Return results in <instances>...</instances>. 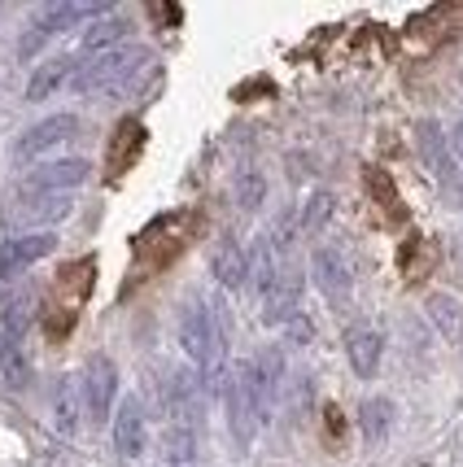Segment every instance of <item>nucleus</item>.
<instances>
[{
    "mask_svg": "<svg viewBox=\"0 0 463 467\" xmlns=\"http://www.w3.org/2000/svg\"><path fill=\"white\" fill-rule=\"evenodd\" d=\"M416 140H420V158H424V166H428V175H433L437 188L463 210V166H459V158H455V144L446 140L442 122L424 119L420 127H416Z\"/></svg>",
    "mask_w": 463,
    "mask_h": 467,
    "instance_id": "20e7f679",
    "label": "nucleus"
},
{
    "mask_svg": "<svg viewBox=\"0 0 463 467\" xmlns=\"http://www.w3.org/2000/svg\"><path fill=\"white\" fill-rule=\"evenodd\" d=\"M424 310H428L433 327L442 332L446 341H455V346H459L463 341V306H459V297H450V293H428Z\"/></svg>",
    "mask_w": 463,
    "mask_h": 467,
    "instance_id": "6ab92c4d",
    "label": "nucleus"
},
{
    "mask_svg": "<svg viewBox=\"0 0 463 467\" xmlns=\"http://www.w3.org/2000/svg\"><path fill=\"white\" fill-rule=\"evenodd\" d=\"M298 315H302V271L293 263H284L276 285L262 293V324L289 327Z\"/></svg>",
    "mask_w": 463,
    "mask_h": 467,
    "instance_id": "6e6552de",
    "label": "nucleus"
},
{
    "mask_svg": "<svg viewBox=\"0 0 463 467\" xmlns=\"http://www.w3.org/2000/svg\"><path fill=\"white\" fill-rule=\"evenodd\" d=\"M58 249V236L53 232H36V236H9L0 241V285L18 280L26 266H36L40 258H48Z\"/></svg>",
    "mask_w": 463,
    "mask_h": 467,
    "instance_id": "9d476101",
    "label": "nucleus"
},
{
    "mask_svg": "<svg viewBox=\"0 0 463 467\" xmlns=\"http://www.w3.org/2000/svg\"><path fill=\"white\" fill-rule=\"evenodd\" d=\"M328 214H332V192H310V202H306V210H302V219H298V227L302 232H320L323 223H328Z\"/></svg>",
    "mask_w": 463,
    "mask_h": 467,
    "instance_id": "5701e85b",
    "label": "nucleus"
},
{
    "mask_svg": "<svg viewBox=\"0 0 463 467\" xmlns=\"http://www.w3.org/2000/svg\"><path fill=\"white\" fill-rule=\"evenodd\" d=\"M359 428L367 441H384L389 428H394V402L389 398H367L359 407Z\"/></svg>",
    "mask_w": 463,
    "mask_h": 467,
    "instance_id": "412c9836",
    "label": "nucleus"
},
{
    "mask_svg": "<svg viewBox=\"0 0 463 467\" xmlns=\"http://www.w3.org/2000/svg\"><path fill=\"white\" fill-rule=\"evenodd\" d=\"M88 14H110L105 5H97V9H88V5H44L40 14H36V22L26 26V36L18 40V57H36L40 53V44H48L53 36H61V31H70L79 18H88Z\"/></svg>",
    "mask_w": 463,
    "mask_h": 467,
    "instance_id": "0eeeda50",
    "label": "nucleus"
},
{
    "mask_svg": "<svg viewBox=\"0 0 463 467\" xmlns=\"http://www.w3.org/2000/svg\"><path fill=\"white\" fill-rule=\"evenodd\" d=\"M114 402H119V367L110 354H92L83 367V420L92 428L114 424Z\"/></svg>",
    "mask_w": 463,
    "mask_h": 467,
    "instance_id": "39448f33",
    "label": "nucleus"
},
{
    "mask_svg": "<svg viewBox=\"0 0 463 467\" xmlns=\"http://www.w3.org/2000/svg\"><path fill=\"white\" fill-rule=\"evenodd\" d=\"M70 79H75V61H70V57L44 61V66H36V70H31V83H26V101H48L61 83H70Z\"/></svg>",
    "mask_w": 463,
    "mask_h": 467,
    "instance_id": "a211bd4d",
    "label": "nucleus"
},
{
    "mask_svg": "<svg viewBox=\"0 0 463 467\" xmlns=\"http://www.w3.org/2000/svg\"><path fill=\"white\" fill-rule=\"evenodd\" d=\"M144 441H149V428H144L141 398H122L119 415H114V454L132 463V459H141L144 454Z\"/></svg>",
    "mask_w": 463,
    "mask_h": 467,
    "instance_id": "f8f14e48",
    "label": "nucleus"
},
{
    "mask_svg": "<svg viewBox=\"0 0 463 467\" xmlns=\"http://www.w3.org/2000/svg\"><path fill=\"white\" fill-rule=\"evenodd\" d=\"M0 385L5 389L31 385V363H26V354H22V341L9 337L5 327H0Z\"/></svg>",
    "mask_w": 463,
    "mask_h": 467,
    "instance_id": "aec40b11",
    "label": "nucleus"
},
{
    "mask_svg": "<svg viewBox=\"0 0 463 467\" xmlns=\"http://www.w3.org/2000/svg\"><path fill=\"white\" fill-rule=\"evenodd\" d=\"M153 66V53L141 48V44H122L114 53H101V57H88L75 70V79L70 88L79 92V97H122V92H132L136 79H141L144 70Z\"/></svg>",
    "mask_w": 463,
    "mask_h": 467,
    "instance_id": "f03ea898",
    "label": "nucleus"
},
{
    "mask_svg": "<svg viewBox=\"0 0 463 467\" xmlns=\"http://www.w3.org/2000/svg\"><path fill=\"white\" fill-rule=\"evenodd\" d=\"M127 36H132V22L122 18V14H101V18H92L88 26H83L79 36V57H101V53H114V48H122L127 44Z\"/></svg>",
    "mask_w": 463,
    "mask_h": 467,
    "instance_id": "2eb2a0df",
    "label": "nucleus"
},
{
    "mask_svg": "<svg viewBox=\"0 0 463 467\" xmlns=\"http://www.w3.org/2000/svg\"><path fill=\"white\" fill-rule=\"evenodd\" d=\"M345 358L354 367V376L359 380H372L376 371H381V358H384V337L376 327L367 324H354L345 332Z\"/></svg>",
    "mask_w": 463,
    "mask_h": 467,
    "instance_id": "dca6fc26",
    "label": "nucleus"
},
{
    "mask_svg": "<svg viewBox=\"0 0 463 467\" xmlns=\"http://www.w3.org/2000/svg\"><path fill=\"white\" fill-rule=\"evenodd\" d=\"M262 202H267V175L245 166L241 175H237V205H241V210H258Z\"/></svg>",
    "mask_w": 463,
    "mask_h": 467,
    "instance_id": "4be33fe9",
    "label": "nucleus"
},
{
    "mask_svg": "<svg viewBox=\"0 0 463 467\" xmlns=\"http://www.w3.org/2000/svg\"><path fill=\"white\" fill-rule=\"evenodd\" d=\"M75 136H79V119L75 114H53V119H40L36 127H26L18 144H14V153L18 158H36V153H44V149H53L61 140H75Z\"/></svg>",
    "mask_w": 463,
    "mask_h": 467,
    "instance_id": "ddd939ff",
    "label": "nucleus"
},
{
    "mask_svg": "<svg viewBox=\"0 0 463 467\" xmlns=\"http://www.w3.org/2000/svg\"><path fill=\"white\" fill-rule=\"evenodd\" d=\"M223 402H227V432H232V441L237 446H254V437H258V428L267 424V398H262V385H258V371H254V358H241V363L232 367V376H227V389H223Z\"/></svg>",
    "mask_w": 463,
    "mask_h": 467,
    "instance_id": "7ed1b4c3",
    "label": "nucleus"
},
{
    "mask_svg": "<svg viewBox=\"0 0 463 467\" xmlns=\"http://www.w3.org/2000/svg\"><path fill=\"white\" fill-rule=\"evenodd\" d=\"M92 175V166L83 162V158H58V162H40L22 188H31V192H70V188H79L83 180Z\"/></svg>",
    "mask_w": 463,
    "mask_h": 467,
    "instance_id": "9b49d317",
    "label": "nucleus"
},
{
    "mask_svg": "<svg viewBox=\"0 0 463 467\" xmlns=\"http://www.w3.org/2000/svg\"><path fill=\"white\" fill-rule=\"evenodd\" d=\"M70 210H75V202L66 192H31V188H22L18 197L9 202L5 219H9V227H22V236H36V227L48 232L53 223L70 219Z\"/></svg>",
    "mask_w": 463,
    "mask_h": 467,
    "instance_id": "423d86ee",
    "label": "nucleus"
},
{
    "mask_svg": "<svg viewBox=\"0 0 463 467\" xmlns=\"http://www.w3.org/2000/svg\"><path fill=\"white\" fill-rule=\"evenodd\" d=\"M210 271H215V280H219L227 293H237V288L249 285V249H245L232 232L219 236V244L210 249Z\"/></svg>",
    "mask_w": 463,
    "mask_h": 467,
    "instance_id": "4468645a",
    "label": "nucleus"
},
{
    "mask_svg": "<svg viewBox=\"0 0 463 467\" xmlns=\"http://www.w3.org/2000/svg\"><path fill=\"white\" fill-rule=\"evenodd\" d=\"M180 349L188 354L193 371L202 376L205 393H219L227 389V332H223L219 315L202 302V297H188L180 306Z\"/></svg>",
    "mask_w": 463,
    "mask_h": 467,
    "instance_id": "f257e3e1",
    "label": "nucleus"
},
{
    "mask_svg": "<svg viewBox=\"0 0 463 467\" xmlns=\"http://www.w3.org/2000/svg\"><path fill=\"white\" fill-rule=\"evenodd\" d=\"M455 144H459V153H463V119L455 122Z\"/></svg>",
    "mask_w": 463,
    "mask_h": 467,
    "instance_id": "a878e982",
    "label": "nucleus"
},
{
    "mask_svg": "<svg viewBox=\"0 0 463 467\" xmlns=\"http://www.w3.org/2000/svg\"><path fill=\"white\" fill-rule=\"evenodd\" d=\"M83 420V385L75 376H61L58 389H53V428L61 437H75Z\"/></svg>",
    "mask_w": 463,
    "mask_h": 467,
    "instance_id": "f3484780",
    "label": "nucleus"
},
{
    "mask_svg": "<svg viewBox=\"0 0 463 467\" xmlns=\"http://www.w3.org/2000/svg\"><path fill=\"white\" fill-rule=\"evenodd\" d=\"M367 192H372L376 202L389 205V210L398 214V192H394V183H389V175H384V171H376V166H367Z\"/></svg>",
    "mask_w": 463,
    "mask_h": 467,
    "instance_id": "b1692460",
    "label": "nucleus"
},
{
    "mask_svg": "<svg viewBox=\"0 0 463 467\" xmlns=\"http://www.w3.org/2000/svg\"><path fill=\"white\" fill-rule=\"evenodd\" d=\"M310 280H315V288H320L332 306H345L350 293H354V271H350V263L342 258V249H332V244H320V249L310 254Z\"/></svg>",
    "mask_w": 463,
    "mask_h": 467,
    "instance_id": "1a4fd4ad",
    "label": "nucleus"
},
{
    "mask_svg": "<svg viewBox=\"0 0 463 467\" xmlns=\"http://www.w3.org/2000/svg\"><path fill=\"white\" fill-rule=\"evenodd\" d=\"M289 337H298V341H306V337H310V324H306V315H298V319L289 324Z\"/></svg>",
    "mask_w": 463,
    "mask_h": 467,
    "instance_id": "393cba45",
    "label": "nucleus"
}]
</instances>
